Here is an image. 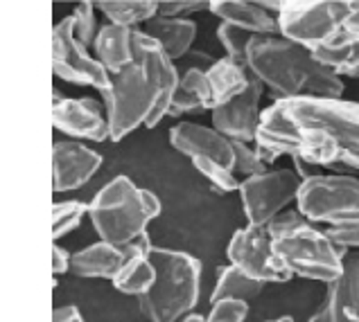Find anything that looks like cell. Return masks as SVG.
<instances>
[{
	"mask_svg": "<svg viewBox=\"0 0 359 322\" xmlns=\"http://www.w3.org/2000/svg\"><path fill=\"white\" fill-rule=\"evenodd\" d=\"M129 255H131V244L129 246H114L107 241L90 244L73 255V259H70V273L77 277H100L114 282L116 275L122 271V266L127 264Z\"/></svg>",
	"mask_w": 359,
	"mask_h": 322,
	"instance_id": "obj_18",
	"label": "cell"
},
{
	"mask_svg": "<svg viewBox=\"0 0 359 322\" xmlns=\"http://www.w3.org/2000/svg\"><path fill=\"white\" fill-rule=\"evenodd\" d=\"M310 322H359V253L346 257L344 273L327 284Z\"/></svg>",
	"mask_w": 359,
	"mask_h": 322,
	"instance_id": "obj_15",
	"label": "cell"
},
{
	"mask_svg": "<svg viewBox=\"0 0 359 322\" xmlns=\"http://www.w3.org/2000/svg\"><path fill=\"white\" fill-rule=\"evenodd\" d=\"M271 251L290 277L332 284L344 273L346 251L337 248L325 230L307 221L299 210H290L269 221Z\"/></svg>",
	"mask_w": 359,
	"mask_h": 322,
	"instance_id": "obj_4",
	"label": "cell"
},
{
	"mask_svg": "<svg viewBox=\"0 0 359 322\" xmlns=\"http://www.w3.org/2000/svg\"><path fill=\"white\" fill-rule=\"evenodd\" d=\"M142 32L156 41L172 61H177L190 52L194 38H197V23L190 18H161V16H156V18L149 20Z\"/></svg>",
	"mask_w": 359,
	"mask_h": 322,
	"instance_id": "obj_22",
	"label": "cell"
},
{
	"mask_svg": "<svg viewBox=\"0 0 359 322\" xmlns=\"http://www.w3.org/2000/svg\"><path fill=\"white\" fill-rule=\"evenodd\" d=\"M170 144L179 153L190 155V160L203 158V160L226 164V167L233 169L235 162L233 142L229 138H224L212 127H203V124H194V122H181L170 129Z\"/></svg>",
	"mask_w": 359,
	"mask_h": 322,
	"instance_id": "obj_16",
	"label": "cell"
},
{
	"mask_svg": "<svg viewBox=\"0 0 359 322\" xmlns=\"http://www.w3.org/2000/svg\"><path fill=\"white\" fill-rule=\"evenodd\" d=\"M53 322H84V318H81L77 307L68 304V307H57L53 311Z\"/></svg>",
	"mask_w": 359,
	"mask_h": 322,
	"instance_id": "obj_37",
	"label": "cell"
},
{
	"mask_svg": "<svg viewBox=\"0 0 359 322\" xmlns=\"http://www.w3.org/2000/svg\"><path fill=\"white\" fill-rule=\"evenodd\" d=\"M233 153H235V162H233L235 174L244 176V178H251V176L266 172V164L258 158V153H255V142L253 144L233 142Z\"/></svg>",
	"mask_w": 359,
	"mask_h": 322,
	"instance_id": "obj_31",
	"label": "cell"
},
{
	"mask_svg": "<svg viewBox=\"0 0 359 322\" xmlns=\"http://www.w3.org/2000/svg\"><path fill=\"white\" fill-rule=\"evenodd\" d=\"M161 212L158 196L136 187L129 176H116L88 203V216L100 241L114 246H129L147 234V225L158 219Z\"/></svg>",
	"mask_w": 359,
	"mask_h": 322,
	"instance_id": "obj_5",
	"label": "cell"
},
{
	"mask_svg": "<svg viewBox=\"0 0 359 322\" xmlns=\"http://www.w3.org/2000/svg\"><path fill=\"white\" fill-rule=\"evenodd\" d=\"M95 9L97 3H79L73 9V23H75V36L81 46L90 48L95 43V36H97V23H95Z\"/></svg>",
	"mask_w": 359,
	"mask_h": 322,
	"instance_id": "obj_30",
	"label": "cell"
},
{
	"mask_svg": "<svg viewBox=\"0 0 359 322\" xmlns=\"http://www.w3.org/2000/svg\"><path fill=\"white\" fill-rule=\"evenodd\" d=\"M255 142L312 167L359 172V104L278 99L264 108Z\"/></svg>",
	"mask_w": 359,
	"mask_h": 322,
	"instance_id": "obj_1",
	"label": "cell"
},
{
	"mask_svg": "<svg viewBox=\"0 0 359 322\" xmlns=\"http://www.w3.org/2000/svg\"><path fill=\"white\" fill-rule=\"evenodd\" d=\"M70 259L73 255H68L66 248L61 246H53V275H61V273H70Z\"/></svg>",
	"mask_w": 359,
	"mask_h": 322,
	"instance_id": "obj_36",
	"label": "cell"
},
{
	"mask_svg": "<svg viewBox=\"0 0 359 322\" xmlns=\"http://www.w3.org/2000/svg\"><path fill=\"white\" fill-rule=\"evenodd\" d=\"M156 266V282L147 295L138 298L147 322H181L197 307L201 295V262L197 257L170 248L149 251Z\"/></svg>",
	"mask_w": 359,
	"mask_h": 322,
	"instance_id": "obj_6",
	"label": "cell"
},
{
	"mask_svg": "<svg viewBox=\"0 0 359 322\" xmlns=\"http://www.w3.org/2000/svg\"><path fill=\"white\" fill-rule=\"evenodd\" d=\"M206 75H208V84H210L212 111L224 106V104H229L238 95H242L253 81V75L249 72V68H246V64L229 59V57L215 61V64L206 70Z\"/></svg>",
	"mask_w": 359,
	"mask_h": 322,
	"instance_id": "obj_21",
	"label": "cell"
},
{
	"mask_svg": "<svg viewBox=\"0 0 359 322\" xmlns=\"http://www.w3.org/2000/svg\"><path fill=\"white\" fill-rule=\"evenodd\" d=\"M351 46H359V0H353L351 3V12L346 14L344 23L339 27V34H337V43L330 50H341Z\"/></svg>",
	"mask_w": 359,
	"mask_h": 322,
	"instance_id": "obj_33",
	"label": "cell"
},
{
	"mask_svg": "<svg viewBox=\"0 0 359 322\" xmlns=\"http://www.w3.org/2000/svg\"><path fill=\"white\" fill-rule=\"evenodd\" d=\"M266 322H294L292 318H278V320H266Z\"/></svg>",
	"mask_w": 359,
	"mask_h": 322,
	"instance_id": "obj_39",
	"label": "cell"
},
{
	"mask_svg": "<svg viewBox=\"0 0 359 322\" xmlns=\"http://www.w3.org/2000/svg\"><path fill=\"white\" fill-rule=\"evenodd\" d=\"M212 111L210 106V84L206 70L188 68L186 75H181L179 88L174 92L170 115H186V113H203Z\"/></svg>",
	"mask_w": 359,
	"mask_h": 322,
	"instance_id": "obj_23",
	"label": "cell"
},
{
	"mask_svg": "<svg viewBox=\"0 0 359 322\" xmlns=\"http://www.w3.org/2000/svg\"><path fill=\"white\" fill-rule=\"evenodd\" d=\"M303 181L294 169H266L264 174L242 178L240 199L249 225H264L283 214L299 199Z\"/></svg>",
	"mask_w": 359,
	"mask_h": 322,
	"instance_id": "obj_9",
	"label": "cell"
},
{
	"mask_svg": "<svg viewBox=\"0 0 359 322\" xmlns=\"http://www.w3.org/2000/svg\"><path fill=\"white\" fill-rule=\"evenodd\" d=\"M262 288L264 284L255 282V279L244 275L235 266H226V268H222L217 275L210 302H217V300H242V302H249V300L260 295Z\"/></svg>",
	"mask_w": 359,
	"mask_h": 322,
	"instance_id": "obj_25",
	"label": "cell"
},
{
	"mask_svg": "<svg viewBox=\"0 0 359 322\" xmlns=\"http://www.w3.org/2000/svg\"><path fill=\"white\" fill-rule=\"evenodd\" d=\"M226 257L231 266H235L238 271H242L244 275H249L251 279L264 286L292 279L273 257L269 223L264 225L246 223V227H240L226 246Z\"/></svg>",
	"mask_w": 359,
	"mask_h": 322,
	"instance_id": "obj_11",
	"label": "cell"
},
{
	"mask_svg": "<svg viewBox=\"0 0 359 322\" xmlns=\"http://www.w3.org/2000/svg\"><path fill=\"white\" fill-rule=\"evenodd\" d=\"M314 59L319 61V64H323L325 68H330L337 77L359 79V46L316 52Z\"/></svg>",
	"mask_w": 359,
	"mask_h": 322,
	"instance_id": "obj_26",
	"label": "cell"
},
{
	"mask_svg": "<svg viewBox=\"0 0 359 322\" xmlns=\"http://www.w3.org/2000/svg\"><path fill=\"white\" fill-rule=\"evenodd\" d=\"M181 322H206V318H201V316H197V314H190L188 318H183Z\"/></svg>",
	"mask_w": 359,
	"mask_h": 322,
	"instance_id": "obj_38",
	"label": "cell"
},
{
	"mask_svg": "<svg viewBox=\"0 0 359 322\" xmlns=\"http://www.w3.org/2000/svg\"><path fill=\"white\" fill-rule=\"evenodd\" d=\"M151 248L154 246L149 244L147 234H142L131 244V255L127 259V264L122 266V271L114 279L116 290L133 298H142L149 293L154 282H156V266L151 264L149 257Z\"/></svg>",
	"mask_w": 359,
	"mask_h": 322,
	"instance_id": "obj_20",
	"label": "cell"
},
{
	"mask_svg": "<svg viewBox=\"0 0 359 322\" xmlns=\"http://www.w3.org/2000/svg\"><path fill=\"white\" fill-rule=\"evenodd\" d=\"M246 68L266 86L276 102L285 99H339L344 81L314 59L307 48L285 36H255L246 52Z\"/></svg>",
	"mask_w": 359,
	"mask_h": 322,
	"instance_id": "obj_3",
	"label": "cell"
},
{
	"mask_svg": "<svg viewBox=\"0 0 359 322\" xmlns=\"http://www.w3.org/2000/svg\"><path fill=\"white\" fill-rule=\"evenodd\" d=\"M97 9L107 16L111 25L136 29L138 23H149L158 14V3L154 0H104L97 3Z\"/></svg>",
	"mask_w": 359,
	"mask_h": 322,
	"instance_id": "obj_24",
	"label": "cell"
},
{
	"mask_svg": "<svg viewBox=\"0 0 359 322\" xmlns=\"http://www.w3.org/2000/svg\"><path fill=\"white\" fill-rule=\"evenodd\" d=\"M179 72L163 48L145 32L136 34V59L129 68L111 77L104 92V111L111 140L120 142L140 127L154 129L170 115Z\"/></svg>",
	"mask_w": 359,
	"mask_h": 322,
	"instance_id": "obj_2",
	"label": "cell"
},
{
	"mask_svg": "<svg viewBox=\"0 0 359 322\" xmlns=\"http://www.w3.org/2000/svg\"><path fill=\"white\" fill-rule=\"evenodd\" d=\"M102 167V155L79 140H57L53 144V190L73 192L84 187Z\"/></svg>",
	"mask_w": 359,
	"mask_h": 322,
	"instance_id": "obj_14",
	"label": "cell"
},
{
	"mask_svg": "<svg viewBox=\"0 0 359 322\" xmlns=\"http://www.w3.org/2000/svg\"><path fill=\"white\" fill-rule=\"evenodd\" d=\"M262 90H264L262 84L253 77L249 88L242 95L212 111V129H217L231 142L253 144L255 138H258L262 113H264L260 106Z\"/></svg>",
	"mask_w": 359,
	"mask_h": 322,
	"instance_id": "obj_13",
	"label": "cell"
},
{
	"mask_svg": "<svg viewBox=\"0 0 359 322\" xmlns=\"http://www.w3.org/2000/svg\"><path fill=\"white\" fill-rule=\"evenodd\" d=\"M210 12L222 23L246 29L253 36H278V16L271 14L262 3L255 0H215L210 3Z\"/></svg>",
	"mask_w": 359,
	"mask_h": 322,
	"instance_id": "obj_17",
	"label": "cell"
},
{
	"mask_svg": "<svg viewBox=\"0 0 359 322\" xmlns=\"http://www.w3.org/2000/svg\"><path fill=\"white\" fill-rule=\"evenodd\" d=\"M53 124L55 129L66 133L70 140H111V129L107 120L104 104L90 97H61L55 92L53 102Z\"/></svg>",
	"mask_w": 359,
	"mask_h": 322,
	"instance_id": "obj_12",
	"label": "cell"
},
{
	"mask_svg": "<svg viewBox=\"0 0 359 322\" xmlns=\"http://www.w3.org/2000/svg\"><path fill=\"white\" fill-rule=\"evenodd\" d=\"M201 9H210V3H188V0H165L158 3V14L161 18H183L186 14L201 12Z\"/></svg>",
	"mask_w": 359,
	"mask_h": 322,
	"instance_id": "obj_34",
	"label": "cell"
},
{
	"mask_svg": "<svg viewBox=\"0 0 359 322\" xmlns=\"http://www.w3.org/2000/svg\"><path fill=\"white\" fill-rule=\"evenodd\" d=\"M325 234L330 237V241L341 248V251H359V225H337V227H327Z\"/></svg>",
	"mask_w": 359,
	"mask_h": 322,
	"instance_id": "obj_35",
	"label": "cell"
},
{
	"mask_svg": "<svg viewBox=\"0 0 359 322\" xmlns=\"http://www.w3.org/2000/svg\"><path fill=\"white\" fill-rule=\"evenodd\" d=\"M249 316V302L242 300H217L210 307L206 322H244Z\"/></svg>",
	"mask_w": 359,
	"mask_h": 322,
	"instance_id": "obj_32",
	"label": "cell"
},
{
	"mask_svg": "<svg viewBox=\"0 0 359 322\" xmlns=\"http://www.w3.org/2000/svg\"><path fill=\"white\" fill-rule=\"evenodd\" d=\"M192 164H194V169H197L203 178H206L215 187V190H219V192H240L242 181L235 178V172L231 167H226V164L203 160V158H194Z\"/></svg>",
	"mask_w": 359,
	"mask_h": 322,
	"instance_id": "obj_28",
	"label": "cell"
},
{
	"mask_svg": "<svg viewBox=\"0 0 359 322\" xmlns=\"http://www.w3.org/2000/svg\"><path fill=\"white\" fill-rule=\"evenodd\" d=\"M84 214H88V205L81 201H64L53 205V239H61L64 234L73 232L81 223Z\"/></svg>",
	"mask_w": 359,
	"mask_h": 322,
	"instance_id": "obj_27",
	"label": "cell"
},
{
	"mask_svg": "<svg viewBox=\"0 0 359 322\" xmlns=\"http://www.w3.org/2000/svg\"><path fill=\"white\" fill-rule=\"evenodd\" d=\"M353 0H303L280 3L278 27L280 36L314 52L330 50Z\"/></svg>",
	"mask_w": 359,
	"mask_h": 322,
	"instance_id": "obj_8",
	"label": "cell"
},
{
	"mask_svg": "<svg viewBox=\"0 0 359 322\" xmlns=\"http://www.w3.org/2000/svg\"><path fill=\"white\" fill-rule=\"evenodd\" d=\"M296 210L312 223L359 225V178L351 174H316L303 181Z\"/></svg>",
	"mask_w": 359,
	"mask_h": 322,
	"instance_id": "obj_7",
	"label": "cell"
},
{
	"mask_svg": "<svg viewBox=\"0 0 359 322\" xmlns=\"http://www.w3.org/2000/svg\"><path fill=\"white\" fill-rule=\"evenodd\" d=\"M53 70L68 84L97 88L100 95L111 88V75L107 68L95 57H90L88 48L77 41L73 16H66L53 27Z\"/></svg>",
	"mask_w": 359,
	"mask_h": 322,
	"instance_id": "obj_10",
	"label": "cell"
},
{
	"mask_svg": "<svg viewBox=\"0 0 359 322\" xmlns=\"http://www.w3.org/2000/svg\"><path fill=\"white\" fill-rule=\"evenodd\" d=\"M136 34L138 29H129L111 23L100 27L93 43V52L95 59L107 68L111 77L133 64V59H136Z\"/></svg>",
	"mask_w": 359,
	"mask_h": 322,
	"instance_id": "obj_19",
	"label": "cell"
},
{
	"mask_svg": "<svg viewBox=\"0 0 359 322\" xmlns=\"http://www.w3.org/2000/svg\"><path fill=\"white\" fill-rule=\"evenodd\" d=\"M217 36H219L222 48L226 50V57L235 59V61H242L244 64L246 52H249V46L255 36L251 32H246V29H240V27L229 25V23H219Z\"/></svg>",
	"mask_w": 359,
	"mask_h": 322,
	"instance_id": "obj_29",
	"label": "cell"
}]
</instances>
